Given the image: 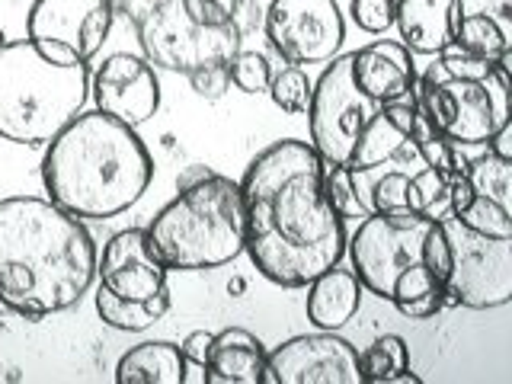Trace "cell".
I'll list each match as a JSON object with an SVG mask.
<instances>
[{"instance_id":"obj_8","label":"cell","mask_w":512,"mask_h":384,"mask_svg":"<svg viewBox=\"0 0 512 384\" xmlns=\"http://www.w3.org/2000/svg\"><path fill=\"white\" fill-rule=\"evenodd\" d=\"M439 221L452 247V269L445 279L448 304L471 311L506 308L512 301V237L474 234L452 212Z\"/></svg>"},{"instance_id":"obj_25","label":"cell","mask_w":512,"mask_h":384,"mask_svg":"<svg viewBox=\"0 0 512 384\" xmlns=\"http://www.w3.org/2000/svg\"><path fill=\"white\" fill-rule=\"evenodd\" d=\"M407 368H410V346L404 336H397V333L375 336V340L359 352L362 384H394Z\"/></svg>"},{"instance_id":"obj_19","label":"cell","mask_w":512,"mask_h":384,"mask_svg":"<svg viewBox=\"0 0 512 384\" xmlns=\"http://www.w3.org/2000/svg\"><path fill=\"white\" fill-rule=\"evenodd\" d=\"M394 26L413 55H442L455 42V0H394Z\"/></svg>"},{"instance_id":"obj_20","label":"cell","mask_w":512,"mask_h":384,"mask_svg":"<svg viewBox=\"0 0 512 384\" xmlns=\"http://www.w3.org/2000/svg\"><path fill=\"white\" fill-rule=\"evenodd\" d=\"M266 346L247 327H224L215 333L202 368L205 384H263Z\"/></svg>"},{"instance_id":"obj_16","label":"cell","mask_w":512,"mask_h":384,"mask_svg":"<svg viewBox=\"0 0 512 384\" xmlns=\"http://www.w3.org/2000/svg\"><path fill=\"white\" fill-rule=\"evenodd\" d=\"M170 272L154 260L144 240V228L116 231L103 253H96V285L125 301H148L157 292H164Z\"/></svg>"},{"instance_id":"obj_13","label":"cell","mask_w":512,"mask_h":384,"mask_svg":"<svg viewBox=\"0 0 512 384\" xmlns=\"http://www.w3.org/2000/svg\"><path fill=\"white\" fill-rule=\"evenodd\" d=\"M263 384H362L359 349L340 330L292 336L266 349Z\"/></svg>"},{"instance_id":"obj_12","label":"cell","mask_w":512,"mask_h":384,"mask_svg":"<svg viewBox=\"0 0 512 384\" xmlns=\"http://www.w3.org/2000/svg\"><path fill=\"white\" fill-rule=\"evenodd\" d=\"M263 32L285 64H327L346 45V20L336 0H272Z\"/></svg>"},{"instance_id":"obj_35","label":"cell","mask_w":512,"mask_h":384,"mask_svg":"<svg viewBox=\"0 0 512 384\" xmlns=\"http://www.w3.org/2000/svg\"><path fill=\"white\" fill-rule=\"evenodd\" d=\"M7 42V36H4V29H0V45H4Z\"/></svg>"},{"instance_id":"obj_24","label":"cell","mask_w":512,"mask_h":384,"mask_svg":"<svg viewBox=\"0 0 512 384\" xmlns=\"http://www.w3.org/2000/svg\"><path fill=\"white\" fill-rule=\"evenodd\" d=\"M180 7L192 23L208 29L234 26L240 36L263 26V10L256 0H180Z\"/></svg>"},{"instance_id":"obj_30","label":"cell","mask_w":512,"mask_h":384,"mask_svg":"<svg viewBox=\"0 0 512 384\" xmlns=\"http://www.w3.org/2000/svg\"><path fill=\"white\" fill-rule=\"evenodd\" d=\"M455 218L464 224L468 231L474 234H484V237H512V208L500 205L487 196H471V202L455 212Z\"/></svg>"},{"instance_id":"obj_10","label":"cell","mask_w":512,"mask_h":384,"mask_svg":"<svg viewBox=\"0 0 512 384\" xmlns=\"http://www.w3.org/2000/svg\"><path fill=\"white\" fill-rule=\"evenodd\" d=\"M138 39L154 68L189 74L202 64L228 61L237 48H244V36L234 26L208 29L192 23L180 0H160V4L138 13Z\"/></svg>"},{"instance_id":"obj_26","label":"cell","mask_w":512,"mask_h":384,"mask_svg":"<svg viewBox=\"0 0 512 384\" xmlns=\"http://www.w3.org/2000/svg\"><path fill=\"white\" fill-rule=\"evenodd\" d=\"M461 170L468 176V183L477 196H487L493 202L512 208V160L493 154L487 148L480 157L461 160Z\"/></svg>"},{"instance_id":"obj_31","label":"cell","mask_w":512,"mask_h":384,"mask_svg":"<svg viewBox=\"0 0 512 384\" xmlns=\"http://www.w3.org/2000/svg\"><path fill=\"white\" fill-rule=\"evenodd\" d=\"M228 77L231 87H237L240 93L256 96L269 90L272 80V64L263 52H253V48H237V52L228 58Z\"/></svg>"},{"instance_id":"obj_7","label":"cell","mask_w":512,"mask_h":384,"mask_svg":"<svg viewBox=\"0 0 512 384\" xmlns=\"http://www.w3.org/2000/svg\"><path fill=\"white\" fill-rule=\"evenodd\" d=\"M90 100L87 64L48 61L29 39L0 45V138L45 148Z\"/></svg>"},{"instance_id":"obj_15","label":"cell","mask_w":512,"mask_h":384,"mask_svg":"<svg viewBox=\"0 0 512 384\" xmlns=\"http://www.w3.org/2000/svg\"><path fill=\"white\" fill-rule=\"evenodd\" d=\"M432 128L426 125L420 106H416L413 93L404 100L384 103L368 125L362 128L356 151H352L349 170L368 173L394 164H407V160H420L416 154V141L426 138Z\"/></svg>"},{"instance_id":"obj_14","label":"cell","mask_w":512,"mask_h":384,"mask_svg":"<svg viewBox=\"0 0 512 384\" xmlns=\"http://www.w3.org/2000/svg\"><path fill=\"white\" fill-rule=\"evenodd\" d=\"M93 109L128 128H141L160 109V77L144 55L116 52L90 74Z\"/></svg>"},{"instance_id":"obj_28","label":"cell","mask_w":512,"mask_h":384,"mask_svg":"<svg viewBox=\"0 0 512 384\" xmlns=\"http://www.w3.org/2000/svg\"><path fill=\"white\" fill-rule=\"evenodd\" d=\"M311 87H314V80L308 77V71H304L301 64H288L282 71H272L266 93L285 116H304L311 103Z\"/></svg>"},{"instance_id":"obj_18","label":"cell","mask_w":512,"mask_h":384,"mask_svg":"<svg viewBox=\"0 0 512 384\" xmlns=\"http://www.w3.org/2000/svg\"><path fill=\"white\" fill-rule=\"evenodd\" d=\"M458 52L503 61L512 58V0H455Z\"/></svg>"},{"instance_id":"obj_9","label":"cell","mask_w":512,"mask_h":384,"mask_svg":"<svg viewBox=\"0 0 512 384\" xmlns=\"http://www.w3.org/2000/svg\"><path fill=\"white\" fill-rule=\"evenodd\" d=\"M384 103L368 100L356 87L349 71V55H336L324 64V71L311 87L308 103V135L311 148L320 154L324 164H346L356 151L362 128L375 116Z\"/></svg>"},{"instance_id":"obj_33","label":"cell","mask_w":512,"mask_h":384,"mask_svg":"<svg viewBox=\"0 0 512 384\" xmlns=\"http://www.w3.org/2000/svg\"><path fill=\"white\" fill-rule=\"evenodd\" d=\"M189 84L202 100H221L224 93L231 90V77H228V61H215V64H202V68L189 71Z\"/></svg>"},{"instance_id":"obj_23","label":"cell","mask_w":512,"mask_h":384,"mask_svg":"<svg viewBox=\"0 0 512 384\" xmlns=\"http://www.w3.org/2000/svg\"><path fill=\"white\" fill-rule=\"evenodd\" d=\"M170 288L164 292H157L154 298L148 301H125V298H116L112 292H106L103 285H96V295H93V308L100 314V320L106 327L119 330V333H144L151 330L154 324L167 317L170 311Z\"/></svg>"},{"instance_id":"obj_3","label":"cell","mask_w":512,"mask_h":384,"mask_svg":"<svg viewBox=\"0 0 512 384\" xmlns=\"http://www.w3.org/2000/svg\"><path fill=\"white\" fill-rule=\"evenodd\" d=\"M154 183V157L138 128L80 109L45 144V196L80 221H109L144 199Z\"/></svg>"},{"instance_id":"obj_27","label":"cell","mask_w":512,"mask_h":384,"mask_svg":"<svg viewBox=\"0 0 512 384\" xmlns=\"http://www.w3.org/2000/svg\"><path fill=\"white\" fill-rule=\"evenodd\" d=\"M324 196L333 205V212L343 221L346 218L362 221L365 215H372V208H368L362 189H359V176L352 173L346 164H327L324 167Z\"/></svg>"},{"instance_id":"obj_11","label":"cell","mask_w":512,"mask_h":384,"mask_svg":"<svg viewBox=\"0 0 512 384\" xmlns=\"http://www.w3.org/2000/svg\"><path fill=\"white\" fill-rule=\"evenodd\" d=\"M116 23V0H32L26 39L55 64H90Z\"/></svg>"},{"instance_id":"obj_4","label":"cell","mask_w":512,"mask_h":384,"mask_svg":"<svg viewBox=\"0 0 512 384\" xmlns=\"http://www.w3.org/2000/svg\"><path fill=\"white\" fill-rule=\"evenodd\" d=\"M154 260L167 272H212L244 256V192L231 176L189 167L176 196L144 228Z\"/></svg>"},{"instance_id":"obj_34","label":"cell","mask_w":512,"mask_h":384,"mask_svg":"<svg viewBox=\"0 0 512 384\" xmlns=\"http://www.w3.org/2000/svg\"><path fill=\"white\" fill-rule=\"evenodd\" d=\"M212 340H215L212 330H192V333H186V340L180 343L183 359L189 365H196V368H205V359H208V349H212Z\"/></svg>"},{"instance_id":"obj_1","label":"cell","mask_w":512,"mask_h":384,"mask_svg":"<svg viewBox=\"0 0 512 384\" xmlns=\"http://www.w3.org/2000/svg\"><path fill=\"white\" fill-rule=\"evenodd\" d=\"M324 167L311 141L279 138L237 180L247 215L244 253L279 288H304L346 256V221L324 196Z\"/></svg>"},{"instance_id":"obj_32","label":"cell","mask_w":512,"mask_h":384,"mask_svg":"<svg viewBox=\"0 0 512 384\" xmlns=\"http://www.w3.org/2000/svg\"><path fill=\"white\" fill-rule=\"evenodd\" d=\"M349 20L368 36H384L394 26V0H349Z\"/></svg>"},{"instance_id":"obj_22","label":"cell","mask_w":512,"mask_h":384,"mask_svg":"<svg viewBox=\"0 0 512 384\" xmlns=\"http://www.w3.org/2000/svg\"><path fill=\"white\" fill-rule=\"evenodd\" d=\"M189 362L183 359L180 343L170 340H144L122 352L116 362L119 384H186Z\"/></svg>"},{"instance_id":"obj_2","label":"cell","mask_w":512,"mask_h":384,"mask_svg":"<svg viewBox=\"0 0 512 384\" xmlns=\"http://www.w3.org/2000/svg\"><path fill=\"white\" fill-rule=\"evenodd\" d=\"M96 240L48 196L0 199V304L23 320L71 311L96 285Z\"/></svg>"},{"instance_id":"obj_6","label":"cell","mask_w":512,"mask_h":384,"mask_svg":"<svg viewBox=\"0 0 512 384\" xmlns=\"http://www.w3.org/2000/svg\"><path fill=\"white\" fill-rule=\"evenodd\" d=\"M413 100L432 132L455 148H484L512 122L509 64L464 55L452 45L416 74Z\"/></svg>"},{"instance_id":"obj_21","label":"cell","mask_w":512,"mask_h":384,"mask_svg":"<svg viewBox=\"0 0 512 384\" xmlns=\"http://www.w3.org/2000/svg\"><path fill=\"white\" fill-rule=\"evenodd\" d=\"M308 298H304V314L317 330H343L352 317L359 314L365 288L352 269H343L340 263L320 272L308 285Z\"/></svg>"},{"instance_id":"obj_5","label":"cell","mask_w":512,"mask_h":384,"mask_svg":"<svg viewBox=\"0 0 512 384\" xmlns=\"http://www.w3.org/2000/svg\"><path fill=\"white\" fill-rule=\"evenodd\" d=\"M429 215H384L372 212L346 237L349 269L356 272L365 295L391 301L410 320H429L448 308L445 285L426 266Z\"/></svg>"},{"instance_id":"obj_17","label":"cell","mask_w":512,"mask_h":384,"mask_svg":"<svg viewBox=\"0 0 512 384\" xmlns=\"http://www.w3.org/2000/svg\"><path fill=\"white\" fill-rule=\"evenodd\" d=\"M356 87L375 103L404 100L416 87V55L397 39H375L349 52Z\"/></svg>"},{"instance_id":"obj_29","label":"cell","mask_w":512,"mask_h":384,"mask_svg":"<svg viewBox=\"0 0 512 384\" xmlns=\"http://www.w3.org/2000/svg\"><path fill=\"white\" fill-rule=\"evenodd\" d=\"M365 202L372 212L384 215H413L410 212V173L407 170H384L365 189Z\"/></svg>"}]
</instances>
